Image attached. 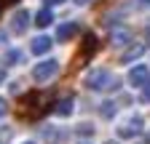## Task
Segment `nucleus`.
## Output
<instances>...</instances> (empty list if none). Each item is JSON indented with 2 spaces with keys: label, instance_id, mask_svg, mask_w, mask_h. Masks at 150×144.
Returning <instances> with one entry per match:
<instances>
[{
  "label": "nucleus",
  "instance_id": "1",
  "mask_svg": "<svg viewBox=\"0 0 150 144\" xmlns=\"http://www.w3.org/2000/svg\"><path fill=\"white\" fill-rule=\"evenodd\" d=\"M118 85H121V80L110 69H102V67L91 69L86 75V88H91V91H115Z\"/></svg>",
  "mask_w": 150,
  "mask_h": 144
},
{
  "label": "nucleus",
  "instance_id": "2",
  "mask_svg": "<svg viewBox=\"0 0 150 144\" xmlns=\"http://www.w3.org/2000/svg\"><path fill=\"white\" fill-rule=\"evenodd\" d=\"M56 72H59V62H56V59L38 62V64L32 67V80H35V83H48L51 78H56Z\"/></svg>",
  "mask_w": 150,
  "mask_h": 144
},
{
  "label": "nucleus",
  "instance_id": "3",
  "mask_svg": "<svg viewBox=\"0 0 150 144\" xmlns=\"http://www.w3.org/2000/svg\"><path fill=\"white\" fill-rule=\"evenodd\" d=\"M142 134V117L139 115H131L129 120H123L121 125H118V136L121 139H134V136H139Z\"/></svg>",
  "mask_w": 150,
  "mask_h": 144
},
{
  "label": "nucleus",
  "instance_id": "4",
  "mask_svg": "<svg viewBox=\"0 0 150 144\" xmlns=\"http://www.w3.org/2000/svg\"><path fill=\"white\" fill-rule=\"evenodd\" d=\"M129 83L134 85V88H145L150 83V69L145 64H137V67H131L129 69Z\"/></svg>",
  "mask_w": 150,
  "mask_h": 144
},
{
  "label": "nucleus",
  "instance_id": "5",
  "mask_svg": "<svg viewBox=\"0 0 150 144\" xmlns=\"http://www.w3.org/2000/svg\"><path fill=\"white\" fill-rule=\"evenodd\" d=\"M30 19H32V16H30V11H16L13 13V19H11V32H16V35H24L27 32V27H30Z\"/></svg>",
  "mask_w": 150,
  "mask_h": 144
},
{
  "label": "nucleus",
  "instance_id": "6",
  "mask_svg": "<svg viewBox=\"0 0 150 144\" xmlns=\"http://www.w3.org/2000/svg\"><path fill=\"white\" fill-rule=\"evenodd\" d=\"M75 110V99L72 96H62V99H56L54 104V115H59V117H70Z\"/></svg>",
  "mask_w": 150,
  "mask_h": 144
},
{
  "label": "nucleus",
  "instance_id": "7",
  "mask_svg": "<svg viewBox=\"0 0 150 144\" xmlns=\"http://www.w3.org/2000/svg\"><path fill=\"white\" fill-rule=\"evenodd\" d=\"M75 35H78V24H75V22H64V24H59V29H56V40L67 43V40L75 38Z\"/></svg>",
  "mask_w": 150,
  "mask_h": 144
},
{
  "label": "nucleus",
  "instance_id": "8",
  "mask_svg": "<svg viewBox=\"0 0 150 144\" xmlns=\"http://www.w3.org/2000/svg\"><path fill=\"white\" fill-rule=\"evenodd\" d=\"M51 45H54V40H51V38H46V35H38V38L32 40V45H30V51L35 53V56H43V53H48V51H51Z\"/></svg>",
  "mask_w": 150,
  "mask_h": 144
},
{
  "label": "nucleus",
  "instance_id": "9",
  "mask_svg": "<svg viewBox=\"0 0 150 144\" xmlns=\"http://www.w3.org/2000/svg\"><path fill=\"white\" fill-rule=\"evenodd\" d=\"M142 53H145V45H142V43H131V45L121 53V62H123V64H131V62H137Z\"/></svg>",
  "mask_w": 150,
  "mask_h": 144
},
{
  "label": "nucleus",
  "instance_id": "10",
  "mask_svg": "<svg viewBox=\"0 0 150 144\" xmlns=\"http://www.w3.org/2000/svg\"><path fill=\"white\" fill-rule=\"evenodd\" d=\"M22 56H24V53L19 51V48H8V51L3 53V67H13V64H19V62H22Z\"/></svg>",
  "mask_w": 150,
  "mask_h": 144
},
{
  "label": "nucleus",
  "instance_id": "11",
  "mask_svg": "<svg viewBox=\"0 0 150 144\" xmlns=\"http://www.w3.org/2000/svg\"><path fill=\"white\" fill-rule=\"evenodd\" d=\"M129 40H131V32L129 29H115V32L110 35V43L112 45H126Z\"/></svg>",
  "mask_w": 150,
  "mask_h": 144
},
{
  "label": "nucleus",
  "instance_id": "12",
  "mask_svg": "<svg viewBox=\"0 0 150 144\" xmlns=\"http://www.w3.org/2000/svg\"><path fill=\"white\" fill-rule=\"evenodd\" d=\"M51 22H54L51 8H43V11H38V13H35V24H38V27H48Z\"/></svg>",
  "mask_w": 150,
  "mask_h": 144
},
{
  "label": "nucleus",
  "instance_id": "13",
  "mask_svg": "<svg viewBox=\"0 0 150 144\" xmlns=\"http://www.w3.org/2000/svg\"><path fill=\"white\" fill-rule=\"evenodd\" d=\"M115 112H118L115 101H102V107H99V115H102V117H112Z\"/></svg>",
  "mask_w": 150,
  "mask_h": 144
},
{
  "label": "nucleus",
  "instance_id": "14",
  "mask_svg": "<svg viewBox=\"0 0 150 144\" xmlns=\"http://www.w3.org/2000/svg\"><path fill=\"white\" fill-rule=\"evenodd\" d=\"M97 51V38L94 35H86V43H83V56H88V53Z\"/></svg>",
  "mask_w": 150,
  "mask_h": 144
},
{
  "label": "nucleus",
  "instance_id": "15",
  "mask_svg": "<svg viewBox=\"0 0 150 144\" xmlns=\"http://www.w3.org/2000/svg\"><path fill=\"white\" fill-rule=\"evenodd\" d=\"M43 136H46V141H48V144H56L64 134H62V131H54V128H46V131H43Z\"/></svg>",
  "mask_w": 150,
  "mask_h": 144
},
{
  "label": "nucleus",
  "instance_id": "16",
  "mask_svg": "<svg viewBox=\"0 0 150 144\" xmlns=\"http://www.w3.org/2000/svg\"><path fill=\"white\" fill-rule=\"evenodd\" d=\"M78 134H83V136H91V134H94V128H91L88 123H81V125H78Z\"/></svg>",
  "mask_w": 150,
  "mask_h": 144
},
{
  "label": "nucleus",
  "instance_id": "17",
  "mask_svg": "<svg viewBox=\"0 0 150 144\" xmlns=\"http://www.w3.org/2000/svg\"><path fill=\"white\" fill-rule=\"evenodd\" d=\"M43 3H46V8H51V6H62L64 0H43Z\"/></svg>",
  "mask_w": 150,
  "mask_h": 144
},
{
  "label": "nucleus",
  "instance_id": "18",
  "mask_svg": "<svg viewBox=\"0 0 150 144\" xmlns=\"http://www.w3.org/2000/svg\"><path fill=\"white\" fill-rule=\"evenodd\" d=\"M8 136H11V131H0V144H6V141H8Z\"/></svg>",
  "mask_w": 150,
  "mask_h": 144
},
{
  "label": "nucleus",
  "instance_id": "19",
  "mask_svg": "<svg viewBox=\"0 0 150 144\" xmlns=\"http://www.w3.org/2000/svg\"><path fill=\"white\" fill-rule=\"evenodd\" d=\"M150 6V0H137V8H147Z\"/></svg>",
  "mask_w": 150,
  "mask_h": 144
},
{
  "label": "nucleus",
  "instance_id": "20",
  "mask_svg": "<svg viewBox=\"0 0 150 144\" xmlns=\"http://www.w3.org/2000/svg\"><path fill=\"white\" fill-rule=\"evenodd\" d=\"M0 45H6V32L0 29Z\"/></svg>",
  "mask_w": 150,
  "mask_h": 144
},
{
  "label": "nucleus",
  "instance_id": "21",
  "mask_svg": "<svg viewBox=\"0 0 150 144\" xmlns=\"http://www.w3.org/2000/svg\"><path fill=\"white\" fill-rule=\"evenodd\" d=\"M6 112V99H0V115Z\"/></svg>",
  "mask_w": 150,
  "mask_h": 144
},
{
  "label": "nucleus",
  "instance_id": "22",
  "mask_svg": "<svg viewBox=\"0 0 150 144\" xmlns=\"http://www.w3.org/2000/svg\"><path fill=\"white\" fill-rule=\"evenodd\" d=\"M91 0H75V6H88Z\"/></svg>",
  "mask_w": 150,
  "mask_h": 144
},
{
  "label": "nucleus",
  "instance_id": "23",
  "mask_svg": "<svg viewBox=\"0 0 150 144\" xmlns=\"http://www.w3.org/2000/svg\"><path fill=\"white\" fill-rule=\"evenodd\" d=\"M6 80V67H0V83Z\"/></svg>",
  "mask_w": 150,
  "mask_h": 144
},
{
  "label": "nucleus",
  "instance_id": "24",
  "mask_svg": "<svg viewBox=\"0 0 150 144\" xmlns=\"http://www.w3.org/2000/svg\"><path fill=\"white\" fill-rule=\"evenodd\" d=\"M0 3H16V0H0Z\"/></svg>",
  "mask_w": 150,
  "mask_h": 144
},
{
  "label": "nucleus",
  "instance_id": "25",
  "mask_svg": "<svg viewBox=\"0 0 150 144\" xmlns=\"http://www.w3.org/2000/svg\"><path fill=\"white\" fill-rule=\"evenodd\" d=\"M105 144H118V141H105Z\"/></svg>",
  "mask_w": 150,
  "mask_h": 144
},
{
  "label": "nucleus",
  "instance_id": "26",
  "mask_svg": "<svg viewBox=\"0 0 150 144\" xmlns=\"http://www.w3.org/2000/svg\"><path fill=\"white\" fill-rule=\"evenodd\" d=\"M145 141H147V144H150V134H147V139H145Z\"/></svg>",
  "mask_w": 150,
  "mask_h": 144
},
{
  "label": "nucleus",
  "instance_id": "27",
  "mask_svg": "<svg viewBox=\"0 0 150 144\" xmlns=\"http://www.w3.org/2000/svg\"><path fill=\"white\" fill-rule=\"evenodd\" d=\"M24 144H35V141H24Z\"/></svg>",
  "mask_w": 150,
  "mask_h": 144
},
{
  "label": "nucleus",
  "instance_id": "28",
  "mask_svg": "<svg viewBox=\"0 0 150 144\" xmlns=\"http://www.w3.org/2000/svg\"><path fill=\"white\" fill-rule=\"evenodd\" d=\"M147 38H150V29H147Z\"/></svg>",
  "mask_w": 150,
  "mask_h": 144
},
{
  "label": "nucleus",
  "instance_id": "29",
  "mask_svg": "<svg viewBox=\"0 0 150 144\" xmlns=\"http://www.w3.org/2000/svg\"><path fill=\"white\" fill-rule=\"evenodd\" d=\"M81 144H88V141H81Z\"/></svg>",
  "mask_w": 150,
  "mask_h": 144
}]
</instances>
